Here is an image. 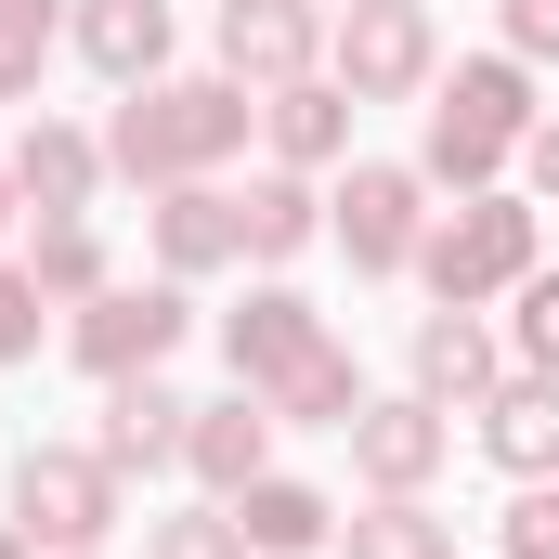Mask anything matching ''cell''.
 Wrapping results in <instances>:
<instances>
[{
    "label": "cell",
    "instance_id": "obj_1",
    "mask_svg": "<svg viewBox=\"0 0 559 559\" xmlns=\"http://www.w3.org/2000/svg\"><path fill=\"white\" fill-rule=\"evenodd\" d=\"M248 131H261V92L248 79H143L131 105L105 118V169L118 182H143V195H169V182H222L235 156H248Z\"/></svg>",
    "mask_w": 559,
    "mask_h": 559
},
{
    "label": "cell",
    "instance_id": "obj_2",
    "mask_svg": "<svg viewBox=\"0 0 559 559\" xmlns=\"http://www.w3.org/2000/svg\"><path fill=\"white\" fill-rule=\"evenodd\" d=\"M534 118H547V105H534V66H521V52H468V66L429 92V156L417 169L455 182V195H481V182L534 143Z\"/></svg>",
    "mask_w": 559,
    "mask_h": 559
},
{
    "label": "cell",
    "instance_id": "obj_3",
    "mask_svg": "<svg viewBox=\"0 0 559 559\" xmlns=\"http://www.w3.org/2000/svg\"><path fill=\"white\" fill-rule=\"evenodd\" d=\"M521 274H534V195H508V182H481V195H455V209H429L417 286L442 299V312H481V299H508Z\"/></svg>",
    "mask_w": 559,
    "mask_h": 559
},
{
    "label": "cell",
    "instance_id": "obj_4",
    "mask_svg": "<svg viewBox=\"0 0 559 559\" xmlns=\"http://www.w3.org/2000/svg\"><path fill=\"white\" fill-rule=\"evenodd\" d=\"M13 521H26L39 559L105 547V534H118V468H105L92 442H26V455H13Z\"/></svg>",
    "mask_w": 559,
    "mask_h": 559
},
{
    "label": "cell",
    "instance_id": "obj_5",
    "mask_svg": "<svg viewBox=\"0 0 559 559\" xmlns=\"http://www.w3.org/2000/svg\"><path fill=\"white\" fill-rule=\"evenodd\" d=\"M429 66H442L429 0H338L325 13V79L352 105H404V92H429Z\"/></svg>",
    "mask_w": 559,
    "mask_h": 559
},
{
    "label": "cell",
    "instance_id": "obj_6",
    "mask_svg": "<svg viewBox=\"0 0 559 559\" xmlns=\"http://www.w3.org/2000/svg\"><path fill=\"white\" fill-rule=\"evenodd\" d=\"M325 235L352 248V274H417V248H429V169L365 156V169L325 195Z\"/></svg>",
    "mask_w": 559,
    "mask_h": 559
},
{
    "label": "cell",
    "instance_id": "obj_7",
    "mask_svg": "<svg viewBox=\"0 0 559 559\" xmlns=\"http://www.w3.org/2000/svg\"><path fill=\"white\" fill-rule=\"evenodd\" d=\"M182 325H195V299L156 274V286H105V299H79V312H66V352H79L92 378H156V365L182 352Z\"/></svg>",
    "mask_w": 559,
    "mask_h": 559
},
{
    "label": "cell",
    "instance_id": "obj_8",
    "mask_svg": "<svg viewBox=\"0 0 559 559\" xmlns=\"http://www.w3.org/2000/svg\"><path fill=\"white\" fill-rule=\"evenodd\" d=\"M442 455H455V417L442 404H417V391H365V417H352V481L365 495H429L442 481Z\"/></svg>",
    "mask_w": 559,
    "mask_h": 559
},
{
    "label": "cell",
    "instance_id": "obj_9",
    "mask_svg": "<svg viewBox=\"0 0 559 559\" xmlns=\"http://www.w3.org/2000/svg\"><path fill=\"white\" fill-rule=\"evenodd\" d=\"M312 66H325V13H312V0H222V79L286 92V79H312Z\"/></svg>",
    "mask_w": 559,
    "mask_h": 559
},
{
    "label": "cell",
    "instance_id": "obj_10",
    "mask_svg": "<svg viewBox=\"0 0 559 559\" xmlns=\"http://www.w3.org/2000/svg\"><path fill=\"white\" fill-rule=\"evenodd\" d=\"M0 169H13V195H26L39 222H92V195L118 182V169H105V131H66V118H26V143H13Z\"/></svg>",
    "mask_w": 559,
    "mask_h": 559
},
{
    "label": "cell",
    "instance_id": "obj_11",
    "mask_svg": "<svg viewBox=\"0 0 559 559\" xmlns=\"http://www.w3.org/2000/svg\"><path fill=\"white\" fill-rule=\"evenodd\" d=\"M417 404H442V417H481V391L508 378V338L481 325V312H417Z\"/></svg>",
    "mask_w": 559,
    "mask_h": 559
},
{
    "label": "cell",
    "instance_id": "obj_12",
    "mask_svg": "<svg viewBox=\"0 0 559 559\" xmlns=\"http://www.w3.org/2000/svg\"><path fill=\"white\" fill-rule=\"evenodd\" d=\"M143 248H156V274H169V286L248 261V248H235V182H169V195L143 209Z\"/></svg>",
    "mask_w": 559,
    "mask_h": 559
},
{
    "label": "cell",
    "instance_id": "obj_13",
    "mask_svg": "<svg viewBox=\"0 0 559 559\" xmlns=\"http://www.w3.org/2000/svg\"><path fill=\"white\" fill-rule=\"evenodd\" d=\"M299 352H325V312H312L299 286H248V312H222V365H235V391H274Z\"/></svg>",
    "mask_w": 559,
    "mask_h": 559
},
{
    "label": "cell",
    "instance_id": "obj_14",
    "mask_svg": "<svg viewBox=\"0 0 559 559\" xmlns=\"http://www.w3.org/2000/svg\"><path fill=\"white\" fill-rule=\"evenodd\" d=\"M66 39H79V66L118 79V92L169 79V0H66Z\"/></svg>",
    "mask_w": 559,
    "mask_h": 559
},
{
    "label": "cell",
    "instance_id": "obj_15",
    "mask_svg": "<svg viewBox=\"0 0 559 559\" xmlns=\"http://www.w3.org/2000/svg\"><path fill=\"white\" fill-rule=\"evenodd\" d=\"M182 429H195V404L169 391V378H105V429H92V455L131 481V468H182Z\"/></svg>",
    "mask_w": 559,
    "mask_h": 559
},
{
    "label": "cell",
    "instance_id": "obj_16",
    "mask_svg": "<svg viewBox=\"0 0 559 559\" xmlns=\"http://www.w3.org/2000/svg\"><path fill=\"white\" fill-rule=\"evenodd\" d=\"M481 455H495L508 481H559V378L508 365V378L481 391Z\"/></svg>",
    "mask_w": 559,
    "mask_h": 559
},
{
    "label": "cell",
    "instance_id": "obj_17",
    "mask_svg": "<svg viewBox=\"0 0 559 559\" xmlns=\"http://www.w3.org/2000/svg\"><path fill=\"white\" fill-rule=\"evenodd\" d=\"M352 118H365V105H352L325 66L286 79V92H261V143H274V169H338V156H352Z\"/></svg>",
    "mask_w": 559,
    "mask_h": 559
},
{
    "label": "cell",
    "instance_id": "obj_18",
    "mask_svg": "<svg viewBox=\"0 0 559 559\" xmlns=\"http://www.w3.org/2000/svg\"><path fill=\"white\" fill-rule=\"evenodd\" d=\"M182 468L235 508L261 468H274V417H261V391H235V404H195V429H182Z\"/></svg>",
    "mask_w": 559,
    "mask_h": 559
},
{
    "label": "cell",
    "instance_id": "obj_19",
    "mask_svg": "<svg viewBox=\"0 0 559 559\" xmlns=\"http://www.w3.org/2000/svg\"><path fill=\"white\" fill-rule=\"evenodd\" d=\"M312 235H325L312 169H261V182H235V248H248V261H299Z\"/></svg>",
    "mask_w": 559,
    "mask_h": 559
},
{
    "label": "cell",
    "instance_id": "obj_20",
    "mask_svg": "<svg viewBox=\"0 0 559 559\" xmlns=\"http://www.w3.org/2000/svg\"><path fill=\"white\" fill-rule=\"evenodd\" d=\"M235 521H248V559H312L338 534V508H325L312 481H286V468H261V481L235 495Z\"/></svg>",
    "mask_w": 559,
    "mask_h": 559
},
{
    "label": "cell",
    "instance_id": "obj_21",
    "mask_svg": "<svg viewBox=\"0 0 559 559\" xmlns=\"http://www.w3.org/2000/svg\"><path fill=\"white\" fill-rule=\"evenodd\" d=\"M261 417H274V429H352V417H365V378H352V352H338V338H325V352H299L274 391H261Z\"/></svg>",
    "mask_w": 559,
    "mask_h": 559
},
{
    "label": "cell",
    "instance_id": "obj_22",
    "mask_svg": "<svg viewBox=\"0 0 559 559\" xmlns=\"http://www.w3.org/2000/svg\"><path fill=\"white\" fill-rule=\"evenodd\" d=\"M352 559H455V521L429 508V495H378V508H352Z\"/></svg>",
    "mask_w": 559,
    "mask_h": 559
},
{
    "label": "cell",
    "instance_id": "obj_23",
    "mask_svg": "<svg viewBox=\"0 0 559 559\" xmlns=\"http://www.w3.org/2000/svg\"><path fill=\"white\" fill-rule=\"evenodd\" d=\"M26 286H39V299H52V312H79V299H105V235H92V222H39V248H26Z\"/></svg>",
    "mask_w": 559,
    "mask_h": 559
},
{
    "label": "cell",
    "instance_id": "obj_24",
    "mask_svg": "<svg viewBox=\"0 0 559 559\" xmlns=\"http://www.w3.org/2000/svg\"><path fill=\"white\" fill-rule=\"evenodd\" d=\"M52 39H66V0H0V105H26V92H39Z\"/></svg>",
    "mask_w": 559,
    "mask_h": 559
},
{
    "label": "cell",
    "instance_id": "obj_25",
    "mask_svg": "<svg viewBox=\"0 0 559 559\" xmlns=\"http://www.w3.org/2000/svg\"><path fill=\"white\" fill-rule=\"evenodd\" d=\"M143 559H248V521L209 495V508H169V521H143Z\"/></svg>",
    "mask_w": 559,
    "mask_h": 559
},
{
    "label": "cell",
    "instance_id": "obj_26",
    "mask_svg": "<svg viewBox=\"0 0 559 559\" xmlns=\"http://www.w3.org/2000/svg\"><path fill=\"white\" fill-rule=\"evenodd\" d=\"M508 299H521V312H508V352H521L534 378H559V274H547V261H534V274L508 286Z\"/></svg>",
    "mask_w": 559,
    "mask_h": 559
},
{
    "label": "cell",
    "instance_id": "obj_27",
    "mask_svg": "<svg viewBox=\"0 0 559 559\" xmlns=\"http://www.w3.org/2000/svg\"><path fill=\"white\" fill-rule=\"evenodd\" d=\"M39 312H52V299L26 286V261H0V365H26V352H39Z\"/></svg>",
    "mask_w": 559,
    "mask_h": 559
},
{
    "label": "cell",
    "instance_id": "obj_28",
    "mask_svg": "<svg viewBox=\"0 0 559 559\" xmlns=\"http://www.w3.org/2000/svg\"><path fill=\"white\" fill-rule=\"evenodd\" d=\"M508 559H559V481H534V495L508 508Z\"/></svg>",
    "mask_w": 559,
    "mask_h": 559
},
{
    "label": "cell",
    "instance_id": "obj_29",
    "mask_svg": "<svg viewBox=\"0 0 559 559\" xmlns=\"http://www.w3.org/2000/svg\"><path fill=\"white\" fill-rule=\"evenodd\" d=\"M508 52L521 66H559V0H508Z\"/></svg>",
    "mask_w": 559,
    "mask_h": 559
},
{
    "label": "cell",
    "instance_id": "obj_30",
    "mask_svg": "<svg viewBox=\"0 0 559 559\" xmlns=\"http://www.w3.org/2000/svg\"><path fill=\"white\" fill-rule=\"evenodd\" d=\"M521 169H534V195H559V118H534V143H521Z\"/></svg>",
    "mask_w": 559,
    "mask_h": 559
},
{
    "label": "cell",
    "instance_id": "obj_31",
    "mask_svg": "<svg viewBox=\"0 0 559 559\" xmlns=\"http://www.w3.org/2000/svg\"><path fill=\"white\" fill-rule=\"evenodd\" d=\"M13 209H26V195H13V169H0V235H13Z\"/></svg>",
    "mask_w": 559,
    "mask_h": 559
},
{
    "label": "cell",
    "instance_id": "obj_32",
    "mask_svg": "<svg viewBox=\"0 0 559 559\" xmlns=\"http://www.w3.org/2000/svg\"><path fill=\"white\" fill-rule=\"evenodd\" d=\"M312 13H338V0H312Z\"/></svg>",
    "mask_w": 559,
    "mask_h": 559
},
{
    "label": "cell",
    "instance_id": "obj_33",
    "mask_svg": "<svg viewBox=\"0 0 559 559\" xmlns=\"http://www.w3.org/2000/svg\"><path fill=\"white\" fill-rule=\"evenodd\" d=\"M79 559H105V547H79Z\"/></svg>",
    "mask_w": 559,
    "mask_h": 559
}]
</instances>
